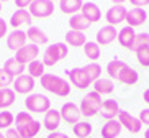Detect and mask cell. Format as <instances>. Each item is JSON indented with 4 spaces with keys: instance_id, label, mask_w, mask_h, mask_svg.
<instances>
[{
    "instance_id": "15",
    "label": "cell",
    "mask_w": 149,
    "mask_h": 138,
    "mask_svg": "<svg viewBox=\"0 0 149 138\" xmlns=\"http://www.w3.org/2000/svg\"><path fill=\"white\" fill-rule=\"evenodd\" d=\"M31 22H33V17H31L30 10H25V8H18L17 12H13V15L10 17V25L18 30L20 27L23 25H28L31 27Z\"/></svg>"
},
{
    "instance_id": "30",
    "label": "cell",
    "mask_w": 149,
    "mask_h": 138,
    "mask_svg": "<svg viewBox=\"0 0 149 138\" xmlns=\"http://www.w3.org/2000/svg\"><path fill=\"white\" fill-rule=\"evenodd\" d=\"M128 64L121 59H113V61H110L107 64V72H108V76L111 79H118V76L121 74V71L126 67Z\"/></svg>"
},
{
    "instance_id": "42",
    "label": "cell",
    "mask_w": 149,
    "mask_h": 138,
    "mask_svg": "<svg viewBox=\"0 0 149 138\" xmlns=\"http://www.w3.org/2000/svg\"><path fill=\"white\" fill-rule=\"evenodd\" d=\"M31 2H33V0H15V5H17L18 8H25L26 10L28 7L31 5Z\"/></svg>"
},
{
    "instance_id": "28",
    "label": "cell",
    "mask_w": 149,
    "mask_h": 138,
    "mask_svg": "<svg viewBox=\"0 0 149 138\" xmlns=\"http://www.w3.org/2000/svg\"><path fill=\"white\" fill-rule=\"evenodd\" d=\"M93 90L98 92L100 95H105V94H111L115 90V85L111 82V79H105V77H100L93 82Z\"/></svg>"
},
{
    "instance_id": "10",
    "label": "cell",
    "mask_w": 149,
    "mask_h": 138,
    "mask_svg": "<svg viewBox=\"0 0 149 138\" xmlns=\"http://www.w3.org/2000/svg\"><path fill=\"white\" fill-rule=\"evenodd\" d=\"M61 118L66 123H70V125H75L77 122H80L79 118H80V107L77 105V104H74V102H66L64 105L61 107Z\"/></svg>"
},
{
    "instance_id": "20",
    "label": "cell",
    "mask_w": 149,
    "mask_h": 138,
    "mask_svg": "<svg viewBox=\"0 0 149 138\" xmlns=\"http://www.w3.org/2000/svg\"><path fill=\"white\" fill-rule=\"evenodd\" d=\"M80 13L87 18L90 23H97V22H100V20H102V10H100V7H98L97 4H93V2H87V4H84Z\"/></svg>"
},
{
    "instance_id": "1",
    "label": "cell",
    "mask_w": 149,
    "mask_h": 138,
    "mask_svg": "<svg viewBox=\"0 0 149 138\" xmlns=\"http://www.w3.org/2000/svg\"><path fill=\"white\" fill-rule=\"evenodd\" d=\"M43 125L40 120L31 117L30 112H20L15 115V130L22 135L23 138H35L41 132Z\"/></svg>"
},
{
    "instance_id": "39",
    "label": "cell",
    "mask_w": 149,
    "mask_h": 138,
    "mask_svg": "<svg viewBox=\"0 0 149 138\" xmlns=\"http://www.w3.org/2000/svg\"><path fill=\"white\" fill-rule=\"evenodd\" d=\"M141 120V123H144L149 127V109H143V110L139 112V117H138Z\"/></svg>"
},
{
    "instance_id": "22",
    "label": "cell",
    "mask_w": 149,
    "mask_h": 138,
    "mask_svg": "<svg viewBox=\"0 0 149 138\" xmlns=\"http://www.w3.org/2000/svg\"><path fill=\"white\" fill-rule=\"evenodd\" d=\"M84 7V0H59V10L66 15L79 13Z\"/></svg>"
},
{
    "instance_id": "31",
    "label": "cell",
    "mask_w": 149,
    "mask_h": 138,
    "mask_svg": "<svg viewBox=\"0 0 149 138\" xmlns=\"http://www.w3.org/2000/svg\"><path fill=\"white\" fill-rule=\"evenodd\" d=\"M92 123H88L87 120L84 122H77L75 125H72V132H74V135L77 138H87L90 137V133H92Z\"/></svg>"
},
{
    "instance_id": "21",
    "label": "cell",
    "mask_w": 149,
    "mask_h": 138,
    "mask_svg": "<svg viewBox=\"0 0 149 138\" xmlns=\"http://www.w3.org/2000/svg\"><path fill=\"white\" fill-rule=\"evenodd\" d=\"M26 36H28V40L31 41V45H36V46L48 45V41H49L48 35H46V33H44L40 27H33V25L28 28Z\"/></svg>"
},
{
    "instance_id": "46",
    "label": "cell",
    "mask_w": 149,
    "mask_h": 138,
    "mask_svg": "<svg viewBox=\"0 0 149 138\" xmlns=\"http://www.w3.org/2000/svg\"><path fill=\"white\" fill-rule=\"evenodd\" d=\"M111 2H113L115 5H123L125 2H126V0H111Z\"/></svg>"
},
{
    "instance_id": "9",
    "label": "cell",
    "mask_w": 149,
    "mask_h": 138,
    "mask_svg": "<svg viewBox=\"0 0 149 138\" xmlns=\"http://www.w3.org/2000/svg\"><path fill=\"white\" fill-rule=\"evenodd\" d=\"M35 85H36V82L30 74H22V76L15 77V81H13V90L17 94H23V95L33 94Z\"/></svg>"
},
{
    "instance_id": "37",
    "label": "cell",
    "mask_w": 149,
    "mask_h": 138,
    "mask_svg": "<svg viewBox=\"0 0 149 138\" xmlns=\"http://www.w3.org/2000/svg\"><path fill=\"white\" fill-rule=\"evenodd\" d=\"M136 53V58H138V62L141 66L149 67V46H144V48H139Z\"/></svg>"
},
{
    "instance_id": "6",
    "label": "cell",
    "mask_w": 149,
    "mask_h": 138,
    "mask_svg": "<svg viewBox=\"0 0 149 138\" xmlns=\"http://www.w3.org/2000/svg\"><path fill=\"white\" fill-rule=\"evenodd\" d=\"M54 8H56V5L51 0H33L31 5L28 7L33 18H49L54 13Z\"/></svg>"
},
{
    "instance_id": "14",
    "label": "cell",
    "mask_w": 149,
    "mask_h": 138,
    "mask_svg": "<svg viewBox=\"0 0 149 138\" xmlns=\"http://www.w3.org/2000/svg\"><path fill=\"white\" fill-rule=\"evenodd\" d=\"M116 38H118V30L115 27H111V25H105V27H102L100 30L97 31V43L98 45L108 46Z\"/></svg>"
},
{
    "instance_id": "26",
    "label": "cell",
    "mask_w": 149,
    "mask_h": 138,
    "mask_svg": "<svg viewBox=\"0 0 149 138\" xmlns=\"http://www.w3.org/2000/svg\"><path fill=\"white\" fill-rule=\"evenodd\" d=\"M66 43L70 46H75V48H79V46H82L87 43V36H85V33H82V31H75V30H70L66 33Z\"/></svg>"
},
{
    "instance_id": "16",
    "label": "cell",
    "mask_w": 149,
    "mask_h": 138,
    "mask_svg": "<svg viewBox=\"0 0 149 138\" xmlns=\"http://www.w3.org/2000/svg\"><path fill=\"white\" fill-rule=\"evenodd\" d=\"M61 120H62V118H61V112L51 109V110H48L46 113H44L43 127L48 130L49 133H53V132H57L59 125H61Z\"/></svg>"
},
{
    "instance_id": "2",
    "label": "cell",
    "mask_w": 149,
    "mask_h": 138,
    "mask_svg": "<svg viewBox=\"0 0 149 138\" xmlns=\"http://www.w3.org/2000/svg\"><path fill=\"white\" fill-rule=\"evenodd\" d=\"M40 84L43 85L48 92L54 94L57 97H67L70 94V84L66 79L56 74H44L40 79Z\"/></svg>"
},
{
    "instance_id": "25",
    "label": "cell",
    "mask_w": 149,
    "mask_h": 138,
    "mask_svg": "<svg viewBox=\"0 0 149 138\" xmlns=\"http://www.w3.org/2000/svg\"><path fill=\"white\" fill-rule=\"evenodd\" d=\"M90 25L92 23L88 22L87 18L84 17L82 13H75V15H72V17L69 18V27H70V30H75V31H85V30H88L90 28Z\"/></svg>"
},
{
    "instance_id": "24",
    "label": "cell",
    "mask_w": 149,
    "mask_h": 138,
    "mask_svg": "<svg viewBox=\"0 0 149 138\" xmlns=\"http://www.w3.org/2000/svg\"><path fill=\"white\" fill-rule=\"evenodd\" d=\"M3 69L15 79V77L25 74V71H26V66H25V64H22L20 61H17L15 58H10V59H7V61H5Z\"/></svg>"
},
{
    "instance_id": "40",
    "label": "cell",
    "mask_w": 149,
    "mask_h": 138,
    "mask_svg": "<svg viewBox=\"0 0 149 138\" xmlns=\"http://www.w3.org/2000/svg\"><path fill=\"white\" fill-rule=\"evenodd\" d=\"M131 5H134L136 8H144L146 5H149V0H128Z\"/></svg>"
},
{
    "instance_id": "32",
    "label": "cell",
    "mask_w": 149,
    "mask_h": 138,
    "mask_svg": "<svg viewBox=\"0 0 149 138\" xmlns=\"http://www.w3.org/2000/svg\"><path fill=\"white\" fill-rule=\"evenodd\" d=\"M44 67H46L44 62L40 61V59H36V61L30 62V64L26 66V71H28L26 74H30L33 79H41V77L46 74V72H44Z\"/></svg>"
},
{
    "instance_id": "13",
    "label": "cell",
    "mask_w": 149,
    "mask_h": 138,
    "mask_svg": "<svg viewBox=\"0 0 149 138\" xmlns=\"http://www.w3.org/2000/svg\"><path fill=\"white\" fill-rule=\"evenodd\" d=\"M126 13H128V10H126L125 5H113V7L107 12L105 20H107L108 25L116 27V25H120V23L126 22Z\"/></svg>"
},
{
    "instance_id": "48",
    "label": "cell",
    "mask_w": 149,
    "mask_h": 138,
    "mask_svg": "<svg viewBox=\"0 0 149 138\" xmlns=\"http://www.w3.org/2000/svg\"><path fill=\"white\" fill-rule=\"evenodd\" d=\"M0 138H5V133H2V130H0Z\"/></svg>"
},
{
    "instance_id": "50",
    "label": "cell",
    "mask_w": 149,
    "mask_h": 138,
    "mask_svg": "<svg viewBox=\"0 0 149 138\" xmlns=\"http://www.w3.org/2000/svg\"><path fill=\"white\" fill-rule=\"evenodd\" d=\"M0 2H8V0H0Z\"/></svg>"
},
{
    "instance_id": "12",
    "label": "cell",
    "mask_w": 149,
    "mask_h": 138,
    "mask_svg": "<svg viewBox=\"0 0 149 138\" xmlns=\"http://www.w3.org/2000/svg\"><path fill=\"white\" fill-rule=\"evenodd\" d=\"M26 40H28L26 31L13 30L7 35V48H8L10 51H15V53H17L18 49H22L23 46L26 45Z\"/></svg>"
},
{
    "instance_id": "44",
    "label": "cell",
    "mask_w": 149,
    "mask_h": 138,
    "mask_svg": "<svg viewBox=\"0 0 149 138\" xmlns=\"http://www.w3.org/2000/svg\"><path fill=\"white\" fill-rule=\"evenodd\" d=\"M46 138H70L67 133H62V132H53V133H49Z\"/></svg>"
},
{
    "instance_id": "7",
    "label": "cell",
    "mask_w": 149,
    "mask_h": 138,
    "mask_svg": "<svg viewBox=\"0 0 149 138\" xmlns=\"http://www.w3.org/2000/svg\"><path fill=\"white\" fill-rule=\"evenodd\" d=\"M67 76L70 79V84H74L80 90L87 89L90 84H93V81L90 79V76H88V72L85 67H74V69L67 71Z\"/></svg>"
},
{
    "instance_id": "43",
    "label": "cell",
    "mask_w": 149,
    "mask_h": 138,
    "mask_svg": "<svg viewBox=\"0 0 149 138\" xmlns=\"http://www.w3.org/2000/svg\"><path fill=\"white\" fill-rule=\"evenodd\" d=\"M7 22H5L3 18H0V40L3 38V36H7Z\"/></svg>"
},
{
    "instance_id": "51",
    "label": "cell",
    "mask_w": 149,
    "mask_h": 138,
    "mask_svg": "<svg viewBox=\"0 0 149 138\" xmlns=\"http://www.w3.org/2000/svg\"><path fill=\"white\" fill-rule=\"evenodd\" d=\"M51 2H59V0H51Z\"/></svg>"
},
{
    "instance_id": "17",
    "label": "cell",
    "mask_w": 149,
    "mask_h": 138,
    "mask_svg": "<svg viewBox=\"0 0 149 138\" xmlns=\"http://www.w3.org/2000/svg\"><path fill=\"white\" fill-rule=\"evenodd\" d=\"M105 120H115L116 117H118L120 113V105L118 102L115 100V99H107V100H103V104H102V109L100 112H98Z\"/></svg>"
},
{
    "instance_id": "11",
    "label": "cell",
    "mask_w": 149,
    "mask_h": 138,
    "mask_svg": "<svg viewBox=\"0 0 149 138\" xmlns=\"http://www.w3.org/2000/svg\"><path fill=\"white\" fill-rule=\"evenodd\" d=\"M118 122L121 123V127L128 130V132H131V133H139L141 128H143V123L138 117H133L131 113H128L125 110H120L118 113Z\"/></svg>"
},
{
    "instance_id": "29",
    "label": "cell",
    "mask_w": 149,
    "mask_h": 138,
    "mask_svg": "<svg viewBox=\"0 0 149 138\" xmlns=\"http://www.w3.org/2000/svg\"><path fill=\"white\" fill-rule=\"evenodd\" d=\"M138 79H139V76H138V72L133 69V67L126 66L125 69L121 71V74L118 76V81L121 82V84H126V85H133L138 82Z\"/></svg>"
},
{
    "instance_id": "8",
    "label": "cell",
    "mask_w": 149,
    "mask_h": 138,
    "mask_svg": "<svg viewBox=\"0 0 149 138\" xmlns=\"http://www.w3.org/2000/svg\"><path fill=\"white\" fill-rule=\"evenodd\" d=\"M38 56H40V46H36V45H25L22 49H18L15 53V59L20 61L22 64H25V66L36 61Z\"/></svg>"
},
{
    "instance_id": "34",
    "label": "cell",
    "mask_w": 149,
    "mask_h": 138,
    "mask_svg": "<svg viewBox=\"0 0 149 138\" xmlns=\"http://www.w3.org/2000/svg\"><path fill=\"white\" fill-rule=\"evenodd\" d=\"M15 123V117L10 110H2L0 112V130H8Z\"/></svg>"
},
{
    "instance_id": "5",
    "label": "cell",
    "mask_w": 149,
    "mask_h": 138,
    "mask_svg": "<svg viewBox=\"0 0 149 138\" xmlns=\"http://www.w3.org/2000/svg\"><path fill=\"white\" fill-rule=\"evenodd\" d=\"M25 107L30 113H46L51 110V100L44 94H30L25 99Z\"/></svg>"
},
{
    "instance_id": "45",
    "label": "cell",
    "mask_w": 149,
    "mask_h": 138,
    "mask_svg": "<svg viewBox=\"0 0 149 138\" xmlns=\"http://www.w3.org/2000/svg\"><path fill=\"white\" fill-rule=\"evenodd\" d=\"M143 99H144V102L149 104V89L144 90V94H143Z\"/></svg>"
},
{
    "instance_id": "35",
    "label": "cell",
    "mask_w": 149,
    "mask_h": 138,
    "mask_svg": "<svg viewBox=\"0 0 149 138\" xmlns=\"http://www.w3.org/2000/svg\"><path fill=\"white\" fill-rule=\"evenodd\" d=\"M144 46H149V33H136L131 51H138L139 48H144Z\"/></svg>"
},
{
    "instance_id": "4",
    "label": "cell",
    "mask_w": 149,
    "mask_h": 138,
    "mask_svg": "<svg viewBox=\"0 0 149 138\" xmlns=\"http://www.w3.org/2000/svg\"><path fill=\"white\" fill-rule=\"evenodd\" d=\"M67 54H69L67 45H64V43H54V45H49L48 48H46L41 61L44 62V66L53 67V66H56L59 61L67 58Z\"/></svg>"
},
{
    "instance_id": "36",
    "label": "cell",
    "mask_w": 149,
    "mask_h": 138,
    "mask_svg": "<svg viewBox=\"0 0 149 138\" xmlns=\"http://www.w3.org/2000/svg\"><path fill=\"white\" fill-rule=\"evenodd\" d=\"M85 69H87L88 76H90V79L95 82L97 79H100V74H102V66L98 64V62H90V64H87V66H84Z\"/></svg>"
},
{
    "instance_id": "49",
    "label": "cell",
    "mask_w": 149,
    "mask_h": 138,
    "mask_svg": "<svg viewBox=\"0 0 149 138\" xmlns=\"http://www.w3.org/2000/svg\"><path fill=\"white\" fill-rule=\"evenodd\" d=\"M0 12H2V2H0Z\"/></svg>"
},
{
    "instance_id": "3",
    "label": "cell",
    "mask_w": 149,
    "mask_h": 138,
    "mask_svg": "<svg viewBox=\"0 0 149 138\" xmlns=\"http://www.w3.org/2000/svg\"><path fill=\"white\" fill-rule=\"evenodd\" d=\"M102 104H103V99L98 92L92 90V92H87L80 100V113L84 117H93L97 115L102 109Z\"/></svg>"
},
{
    "instance_id": "23",
    "label": "cell",
    "mask_w": 149,
    "mask_h": 138,
    "mask_svg": "<svg viewBox=\"0 0 149 138\" xmlns=\"http://www.w3.org/2000/svg\"><path fill=\"white\" fill-rule=\"evenodd\" d=\"M121 123L116 118L115 120H107L105 125L102 127V138H116L121 133Z\"/></svg>"
},
{
    "instance_id": "18",
    "label": "cell",
    "mask_w": 149,
    "mask_h": 138,
    "mask_svg": "<svg viewBox=\"0 0 149 138\" xmlns=\"http://www.w3.org/2000/svg\"><path fill=\"white\" fill-rule=\"evenodd\" d=\"M146 20H148V13H146V10L144 8H131V10H128V13H126V23H128V27H141L143 23H146Z\"/></svg>"
},
{
    "instance_id": "41",
    "label": "cell",
    "mask_w": 149,
    "mask_h": 138,
    "mask_svg": "<svg viewBox=\"0 0 149 138\" xmlns=\"http://www.w3.org/2000/svg\"><path fill=\"white\" fill-rule=\"evenodd\" d=\"M5 138H23V137L18 133V132L13 128V127H12V128H8L7 132H5Z\"/></svg>"
},
{
    "instance_id": "19",
    "label": "cell",
    "mask_w": 149,
    "mask_h": 138,
    "mask_svg": "<svg viewBox=\"0 0 149 138\" xmlns=\"http://www.w3.org/2000/svg\"><path fill=\"white\" fill-rule=\"evenodd\" d=\"M134 38H136V31L133 27H123L121 30L118 31V41L123 48L126 49H133V45H134Z\"/></svg>"
},
{
    "instance_id": "33",
    "label": "cell",
    "mask_w": 149,
    "mask_h": 138,
    "mask_svg": "<svg viewBox=\"0 0 149 138\" xmlns=\"http://www.w3.org/2000/svg\"><path fill=\"white\" fill-rule=\"evenodd\" d=\"M84 54L92 62H95L97 59L100 58V45L97 41H87L84 45Z\"/></svg>"
},
{
    "instance_id": "27",
    "label": "cell",
    "mask_w": 149,
    "mask_h": 138,
    "mask_svg": "<svg viewBox=\"0 0 149 138\" xmlns=\"http://www.w3.org/2000/svg\"><path fill=\"white\" fill-rule=\"evenodd\" d=\"M15 100H17V92L13 89H10V87L0 89V109L2 110L12 107L15 104Z\"/></svg>"
},
{
    "instance_id": "38",
    "label": "cell",
    "mask_w": 149,
    "mask_h": 138,
    "mask_svg": "<svg viewBox=\"0 0 149 138\" xmlns=\"http://www.w3.org/2000/svg\"><path fill=\"white\" fill-rule=\"evenodd\" d=\"M13 81L15 79L5 71L3 67L0 69V89H7V87H10V85H13Z\"/></svg>"
},
{
    "instance_id": "47",
    "label": "cell",
    "mask_w": 149,
    "mask_h": 138,
    "mask_svg": "<svg viewBox=\"0 0 149 138\" xmlns=\"http://www.w3.org/2000/svg\"><path fill=\"white\" fill-rule=\"evenodd\" d=\"M144 138H149V128H148V130H146V132H144Z\"/></svg>"
}]
</instances>
